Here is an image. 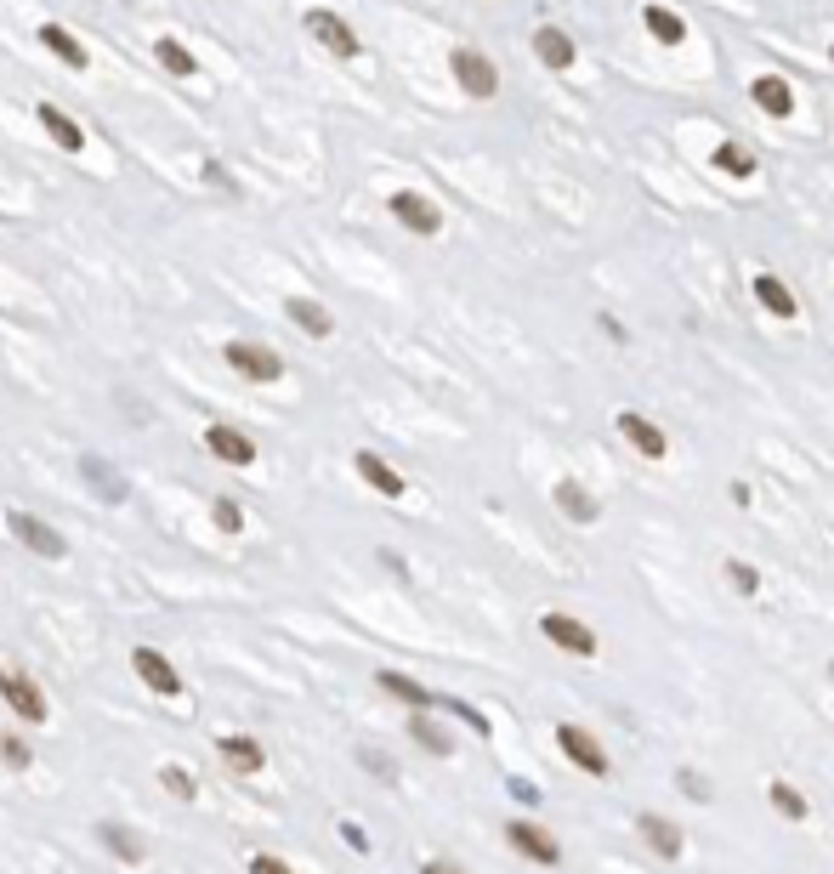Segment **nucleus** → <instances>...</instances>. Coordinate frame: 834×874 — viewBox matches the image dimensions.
<instances>
[{"label": "nucleus", "instance_id": "obj_1", "mask_svg": "<svg viewBox=\"0 0 834 874\" xmlns=\"http://www.w3.org/2000/svg\"><path fill=\"white\" fill-rule=\"evenodd\" d=\"M449 69H454V80H460V91H466V97H477V103L500 97V69H494V57L460 46V52L449 57Z\"/></svg>", "mask_w": 834, "mask_h": 874}, {"label": "nucleus", "instance_id": "obj_2", "mask_svg": "<svg viewBox=\"0 0 834 874\" xmlns=\"http://www.w3.org/2000/svg\"><path fill=\"white\" fill-rule=\"evenodd\" d=\"M307 35H313L324 52H335V57H358V52H364V40L352 35L347 18L330 12V6H313V12H307Z\"/></svg>", "mask_w": 834, "mask_h": 874}, {"label": "nucleus", "instance_id": "obj_3", "mask_svg": "<svg viewBox=\"0 0 834 874\" xmlns=\"http://www.w3.org/2000/svg\"><path fill=\"white\" fill-rule=\"evenodd\" d=\"M556 744H562V755H568L579 772H591V778H608V755H602V744H596L585 727L562 721V727H556Z\"/></svg>", "mask_w": 834, "mask_h": 874}, {"label": "nucleus", "instance_id": "obj_4", "mask_svg": "<svg viewBox=\"0 0 834 874\" xmlns=\"http://www.w3.org/2000/svg\"><path fill=\"white\" fill-rule=\"evenodd\" d=\"M386 210H392V216H398V222H403L409 233H420V239H432V233L443 228V210H437L432 199H426V193H415V188L392 193V205H386Z\"/></svg>", "mask_w": 834, "mask_h": 874}, {"label": "nucleus", "instance_id": "obj_5", "mask_svg": "<svg viewBox=\"0 0 834 874\" xmlns=\"http://www.w3.org/2000/svg\"><path fill=\"white\" fill-rule=\"evenodd\" d=\"M539 630H545V642L568 647V653H579V659H591V653H596V630L579 625L574 613H545V619H539Z\"/></svg>", "mask_w": 834, "mask_h": 874}, {"label": "nucleus", "instance_id": "obj_6", "mask_svg": "<svg viewBox=\"0 0 834 874\" xmlns=\"http://www.w3.org/2000/svg\"><path fill=\"white\" fill-rule=\"evenodd\" d=\"M227 364L239 369L244 381H278V375H284L278 352L256 347V341H227Z\"/></svg>", "mask_w": 834, "mask_h": 874}, {"label": "nucleus", "instance_id": "obj_7", "mask_svg": "<svg viewBox=\"0 0 834 874\" xmlns=\"http://www.w3.org/2000/svg\"><path fill=\"white\" fill-rule=\"evenodd\" d=\"M749 97H755V108L772 114V120H789V114H795V86H789L783 74H755V80H749Z\"/></svg>", "mask_w": 834, "mask_h": 874}, {"label": "nucleus", "instance_id": "obj_8", "mask_svg": "<svg viewBox=\"0 0 834 874\" xmlns=\"http://www.w3.org/2000/svg\"><path fill=\"white\" fill-rule=\"evenodd\" d=\"M0 699L12 704L23 721H40L46 716V699H40V687L23 676V670H0Z\"/></svg>", "mask_w": 834, "mask_h": 874}, {"label": "nucleus", "instance_id": "obj_9", "mask_svg": "<svg viewBox=\"0 0 834 874\" xmlns=\"http://www.w3.org/2000/svg\"><path fill=\"white\" fill-rule=\"evenodd\" d=\"M619 437H625L636 455H647V460H659L664 449H670V437H664L647 415H636V409H625V415H619Z\"/></svg>", "mask_w": 834, "mask_h": 874}, {"label": "nucleus", "instance_id": "obj_10", "mask_svg": "<svg viewBox=\"0 0 834 874\" xmlns=\"http://www.w3.org/2000/svg\"><path fill=\"white\" fill-rule=\"evenodd\" d=\"M534 57H539V63H545V69H556V74H562V69H574V40H568V29H556V23H539V29H534Z\"/></svg>", "mask_w": 834, "mask_h": 874}, {"label": "nucleus", "instance_id": "obj_11", "mask_svg": "<svg viewBox=\"0 0 834 874\" xmlns=\"http://www.w3.org/2000/svg\"><path fill=\"white\" fill-rule=\"evenodd\" d=\"M131 665H137V676L154 687V693H182V676L171 670V659H165V653H154V647H137V653H131Z\"/></svg>", "mask_w": 834, "mask_h": 874}, {"label": "nucleus", "instance_id": "obj_12", "mask_svg": "<svg viewBox=\"0 0 834 874\" xmlns=\"http://www.w3.org/2000/svg\"><path fill=\"white\" fill-rule=\"evenodd\" d=\"M205 449H210L216 460H227V466H250V460H256V443H250L244 432H233V426H210V432H205Z\"/></svg>", "mask_w": 834, "mask_h": 874}, {"label": "nucleus", "instance_id": "obj_13", "mask_svg": "<svg viewBox=\"0 0 834 874\" xmlns=\"http://www.w3.org/2000/svg\"><path fill=\"white\" fill-rule=\"evenodd\" d=\"M12 534H18L29 551H40V557H63V551H69V545L57 540V534L40 523V517H29V511H12Z\"/></svg>", "mask_w": 834, "mask_h": 874}, {"label": "nucleus", "instance_id": "obj_14", "mask_svg": "<svg viewBox=\"0 0 834 874\" xmlns=\"http://www.w3.org/2000/svg\"><path fill=\"white\" fill-rule=\"evenodd\" d=\"M505 835H511V846H517L522 857H534V863H556V857H562V846H556L539 823H511Z\"/></svg>", "mask_w": 834, "mask_h": 874}, {"label": "nucleus", "instance_id": "obj_15", "mask_svg": "<svg viewBox=\"0 0 834 874\" xmlns=\"http://www.w3.org/2000/svg\"><path fill=\"white\" fill-rule=\"evenodd\" d=\"M755 301H761V307H766L772 318H795V313H800L795 290H789V284H783L778 273H761V279H755Z\"/></svg>", "mask_w": 834, "mask_h": 874}, {"label": "nucleus", "instance_id": "obj_16", "mask_svg": "<svg viewBox=\"0 0 834 874\" xmlns=\"http://www.w3.org/2000/svg\"><path fill=\"white\" fill-rule=\"evenodd\" d=\"M642 29L659 46H681L687 40V23H681V12H670V6H642Z\"/></svg>", "mask_w": 834, "mask_h": 874}, {"label": "nucleus", "instance_id": "obj_17", "mask_svg": "<svg viewBox=\"0 0 834 874\" xmlns=\"http://www.w3.org/2000/svg\"><path fill=\"white\" fill-rule=\"evenodd\" d=\"M642 840L659 857H681V846H687V840H681V829L670 818H659V812H642Z\"/></svg>", "mask_w": 834, "mask_h": 874}, {"label": "nucleus", "instance_id": "obj_18", "mask_svg": "<svg viewBox=\"0 0 834 874\" xmlns=\"http://www.w3.org/2000/svg\"><path fill=\"white\" fill-rule=\"evenodd\" d=\"M35 120L46 125V131H52V142H57V148H69V154H80V148H86V131H80V125H74L69 114H63V108L40 103V114H35Z\"/></svg>", "mask_w": 834, "mask_h": 874}, {"label": "nucleus", "instance_id": "obj_19", "mask_svg": "<svg viewBox=\"0 0 834 874\" xmlns=\"http://www.w3.org/2000/svg\"><path fill=\"white\" fill-rule=\"evenodd\" d=\"M556 506L568 511L574 523H596V511H602L591 500V489H585V483H574V477H562V483H556Z\"/></svg>", "mask_w": 834, "mask_h": 874}, {"label": "nucleus", "instance_id": "obj_20", "mask_svg": "<svg viewBox=\"0 0 834 874\" xmlns=\"http://www.w3.org/2000/svg\"><path fill=\"white\" fill-rule=\"evenodd\" d=\"M358 477H364V483H369L375 494H386V500H398V494H403V477L392 472V466H386L381 455H369V449L358 455Z\"/></svg>", "mask_w": 834, "mask_h": 874}, {"label": "nucleus", "instance_id": "obj_21", "mask_svg": "<svg viewBox=\"0 0 834 874\" xmlns=\"http://www.w3.org/2000/svg\"><path fill=\"white\" fill-rule=\"evenodd\" d=\"M710 165H715L721 176H738V182H744V176H755V154H749L744 142H715Z\"/></svg>", "mask_w": 834, "mask_h": 874}, {"label": "nucleus", "instance_id": "obj_22", "mask_svg": "<svg viewBox=\"0 0 834 874\" xmlns=\"http://www.w3.org/2000/svg\"><path fill=\"white\" fill-rule=\"evenodd\" d=\"M40 40H46V46H52V52L63 57L69 69H86V46H80V40H74L63 23H46V29H40Z\"/></svg>", "mask_w": 834, "mask_h": 874}, {"label": "nucleus", "instance_id": "obj_23", "mask_svg": "<svg viewBox=\"0 0 834 874\" xmlns=\"http://www.w3.org/2000/svg\"><path fill=\"white\" fill-rule=\"evenodd\" d=\"M222 761H227L233 772H261V761H267V755H261L256 738H227V744H222Z\"/></svg>", "mask_w": 834, "mask_h": 874}, {"label": "nucleus", "instance_id": "obj_24", "mask_svg": "<svg viewBox=\"0 0 834 874\" xmlns=\"http://www.w3.org/2000/svg\"><path fill=\"white\" fill-rule=\"evenodd\" d=\"M290 318H296V324H301L307 335H330V330H335V324H330V313H324L318 301H307V296H301V301H290Z\"/></svg>", "mask_w": 834, "mask_h": 874}, {"label": "nucleus", "instance_id": "obj_25", "mask_svg": "<svg viewBox=\"0 0 834 874\" xmlns=\"http://www.w3.org/2000/svg\"><path fill=\"white\" fill-rule=\"evenodd\" d=\"M766 795H772V806H778L783 818H806V795H800L795 784H783V778H778V784L766 789Z\"/></svg>", "mask_w": 834, "mask_h": 874}, {"label": "nucleus", "instance_id": "obj_26", "mask_svg": "<svg viewBox=\"0 0 834 874\" xmlns=\"http://www.w3.org/2000/svg\"><path fill=\"white\" fill-rule=\"evenodd\" d=\"M381 687H386V693H398V699H409L415 710H426V687H415L409 676H398V670H386V676H381Z\"/></svg>", "mask_w": 834, "mask_h": 874}, {"label": "nucleus", "instance_id": "obj_27", "mask_svg": "<svg viewBox=\"0 0 834 874\" xmlns=\"http://www.w3.org/2000/svg\"><path fill=\"white\" fill-rule=\"evenodd\" d=\"M159 63H165V69H171V74H193V57L182 52L176 40H159Z\"/></svg>", "mask_w": 834, "mask_h": 874}, {"label": "nucleus", "instance_id": "obj_28", "mask_svg": "<svg viewBox=\"0 0 834 874\" xmlns=\"http://www.w3.org/2000/svg\"><path fill=\"white\" fill-rule=\"evenodd\" d=\"M727 579H732V591H755V585H761V574H755V568H749V562H727Z\"/></svg>", "mask_w": 834, "mask_h": 874}, {"label": "nucleus", "instance_id": "obj_29", "mask_svg": "<svg viewBox=\"0 0 834 874\" xmlns=\"http://www.w3.org/2000/svg\"><path fill=\"white\" fill-rule=\"evenodd\" d=\"M159 784L171 789L176 801H193V778H188V772H176V767H165V772H159Z\"/></svg>", "mask_w": 834, "mask_h": 874}, {"label": "nucleus", "instance_id": "obj_30", "mask_svg": "<svg viewBox=\"0 0 834 874\" xmlns=\"http://www.w3.org/2000/svg\"><path fill=\"white\" fill-rule=\"evenodd\" d=\"M415 738H426V744H432L437 755H449V738L437 733V727H432V721H426V716H415Z\"/></svg>", "mask_w": 834, "mask_h": 874}, {"label": "nucleus", "instance_id": "obj_31", "mask_svg": "<svg viewBox=\"0 0 834 874\" xmlns=\"http://www.w3.org/2000/svg\"><path fill=\"white\" fill-rule=\"evenodd\" d=\"M216 523L233 534V528H239V506H233V500H216Z\"/></svg>", "mask_w": 834, "mask_h": 874}, {"label": "nucleus", "instance_id": "obj_32", "mask_svg": "<svg viewBox=\"0 0 834 874\" xmlns=\"http://www.w3.org/2000/svg\"><path fill=\"white\" fill-rule=\"evenodd\" d=\"M250 874H296V869H290V863H278V857H256V863H250Z\"/></svg>", "mask_w": 834, "mask_h": 874}, {"label": "nucleus", "instance_id": "obj_33", "mask_svg": "<svg viewBox=\"0 0 834 874\" xmlns=\"http://www.w3.org/2000/svg\"><path fill=\"white\" fill-rule=\"evenodd\" d=\"M0 750H6V761H12V767H23V761H29V750H23L18 738H0Z\"/></svg>", "mask_w": 834, "mask_h": 874}, {"label": "nucleus", "instance_id": "obj_34", "mask_svg": "<svg viewBox=\"0 0 834 874\" xmlns=\"http://www.w3.org/2000/svg\"><path fill=\"white\" fill-rule=\"evenodd\" d=\"M108 840H114V852H125V857H137V846H131V835H120V829H103Z\"/></svg>", "mask_w": 834, "mask_h": 874}, {"label": "nucleus", "instance_id": "obj_35", "mask_svg": "<svg viewBox=\"0 0 834 874\" xmlns=\"http://www.w3.org/2000/svg\"><path fill=\"white\" fill-rule=\"evenodd\" d=\"M426 874H460L454 863H426Z\"/></svg>", "mask_w": 834, "mask_h": 874}, {"label": "nucleus", "instance_id": "obj_36", "mask_svg": "<svg viewBox=\"0 0 834 874\" xmlns=\"http://www.w3.org/2000/svg\"><path fill=\"white\" fill-rule=\"evenodd\" d=\"M829 57H834V46H829Z\"/></svg>", "mask_w": 834, "mask_h": 874}]
</instances>
